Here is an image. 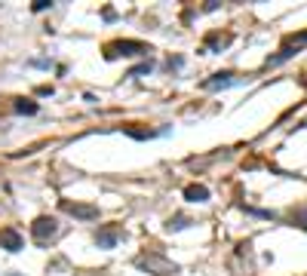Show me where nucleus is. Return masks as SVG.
<instances>
[{"instance_id":"18","label":"nucleus","mask_w":307,"mask_h":276,"mask_svg":"<svg viewBox=\"0 0 307 276\" xmlns=\"http://www.w3.org/2000/svg\"><path fill=\"white\" fill-rule=\"evenodd\" d=\"M6 276H19V273H6Z\"/></svg>"},{"instance_id":"6","label":"nucleus","mask_w":307,"mask_h":276,"mask_svg":"<svg viewBox=\"0 0 307 276\" xmlns=\"http://www.w3.org/2000/svg\"><path fill=\"white\" fill-rule=\"evenodd\" d=\"M22 233L15 230V227H0V249H6V252H22Z\"/></svg>"},{"instance_id":"14","label":"nucleus","mask_w":307,"mask_h":276,"mask_svg":"<svg viewBox=\"0 0 307 276\" xmlns=\"http://www.w3.org/2000/svg\"><path fill=\"white\" fill-rule=\"evenodd\" d=\"M240 209H243L246 215H255V218H267V221H274V218H277L274 212H264V209H252V206H240Z\"/></svg>"},{"instance_id":"8","label":"nucleus","mask_w":307,"mask_h":276,"mask_svg":"<svg viewBox=\"0 0 307 276\" xmlns=\"http://www.w3.org/2000/svg\"><path fill=\"white\" fill-rule=\"evenodd\" d=\"M185 199H191V202H206V199H209V187H206V184H188V187H185Z\"/></svg>"},{"instance_id":"17","label":"nucleus","mask_w":307,"mask_h":276,"mask_svg":"<svg viewBox=\"0 0 307 276\" xmlns=\"http://www.w3.org/2000/svg\"><path fill=\"white\" fill-rule=\"evenodd\" d=\"M52 3H49V0H37V3H34V12H43V9H49Z\"/></svg>"},{"instance_id":"2","label":"nucleus","mask_w":307,"mask_h":276,"mask_svg":"<svg viewBox=\"0 0 307 276\" xmlns=\"http://www.w3.org/2000/svg\"><path fill=\"white\" fill-rule=\"evenodd\" d=\"M148 52H151V46L141 43V40H114V43L104 46V59L114 62L120 55H148Z\"/></svg>"},{"instance_id":"12","label":"nucleus","mask_w":307,"mask_h":276,"mask_svg":"<svg viewBox=\"0 0 307 276\" xmlns=\"http://www.w3.org/2000/svg\"><path fill=\"white\" fill-rule=\"evenodd\" d=\"M15 114H37V104L28 101V98H19L15 101Z\"/></svg>"},{"instance_id":"5","label":"nucleus","mask_w":307,"mask_h":276,"mask_svg":"<svg viewBox=\"0 0 307 276\" xmlns=\"http://www.w3.org/2000/svg\"><path fill=\"white\" fill-rule=\"evenodd\" d=\"M120 236H123V230H120L117 224H104V227L96 230V246H99V249H117Z\"/></svg>"},{"instance_id":"4","label":"nucleus","mask_w":307,"mask_h":276,"mask_svg":"<svg viewBox=\"0 0 307 276\" xmlns=\"http://www.w3.org/2000/svg\"><path fill=\"white\" fill-rule=\"evenodd\" d=\"M62 212L74 215V218H80V221H96V218H99V209L89 206V202H71V199H62Z\"/></svg>"},{"instance_id":"15","label":"nucleus","mask_w":307,"mask_h":276,"mask_svg":"<svg viewBox=\"0 0 307 276\" xmlns=\"http://www.w3.org/2000/svg\"><path fill=\"white\" fill-rule=\"evenodd\" d=\"M292 221H298V224H301V227L307 230V209H298V212L292 215Z\"/></svg>"},{"instance_id":"3","label":"nucleus","mask_w":307,"mask_h":276,"mask_svg":"<svg viewBox=\"0 0 307 276\" xmlns=\"http://www.w3.org/2000/svg\"><path fill=\"white\" fill-rule=\"evenodd\" d=\"M56 233H59V221L52 218V215H40V218L31 224V236L37 239L40 246H46V243H49V239L56 236Z\"/></svg>"},{"instance_id":"1","label":"nucleus","mask_w":307,"mask_h":276,"mask_svg":"<svg viewBox=\"0 0 307 276\" xmlns=\"http://www.w3.org/2000/svg\"><path fill=\"white\" fill-rule=\"evenodd\" d=\"M135 267L144 270V273H154V276H175V273H182V267H178L175 261H169V258H163L160 252H141L135 258Z\"/></svg>"},{"instance_id":"11","label":"nucleus","mask_w":307,"mask_h":276,"mask_svg":"<svg viewBox=\"0 0 307 276\" xmlns=\"http://www.w3.org/2000/svg\"><path fill=\"white\" fill-rule=\"evenodd\" d=\"M283 46H289V49L307 46V31H301V34H292V37H286V43H283Z\"/></svg>"},{"instance_id":"16","label":"nucleus","mask_w":307,"mask_h":276,"mask_svg":"<svg viewBox=\"0 0 307 276\" xmlns=\"http://www.w3.org/2000/svg\"><path fill=\"white\" fill-rule=\"evenodd\" d=\"M182 65H185V59H182V55H175V59H169V62H166V68H169V71H175V68H182Z\"/></svg>"},{"instance_id":"10","label":"nucleus","mask_w":307,"mask_h":276,"mask_svg":"<svg viewBox=\"0 0 307 276\" xmlns=\"http://www.w3.org/2000/svg\"><path fill=\"white\" fill-rule=\"evenodd\" d=\"M227 43H230V34H224V37H221V34H212V37H206V49H215V46L221 49V46H227Z\"/></svg>"},{"instance_id":"7","label":"nucleus","mask_w":307,"mask_h":276,"mask_svg":"<svg viewBox=\"0 0 307 276\" xmlns=\"http://www.w3.org/2000/svg\"><path fill=\"white\" fill-rule=\"evenodd\" d=\"M233 83H237V77L230 71H221V74H212L209 80H203V89H227Z\"/></svg>"},{"instance_id":"13","label":"nucleus","mask_w":307,"mask_h":276,"mask_svg":"<svg viewBox=\"0 0 307 276\" xmlns=\"http://www.w3.org/2000/svg\"><path fill=\"white\" fill-rule=\"evenodd\" d=\"M151 71H154V65H151V62H141V65H135L129 74H126V77H144V74H151Z\"/></svg>"},{"instance_id":"9","label":"nucleus","mask_w":307,"mask_h":276,"mask_svg":"<svg viewBox=\"0 0 307 276\" xmlns=\"http://www.w3.org/2000/svg\"><path fill=\"white\" fill-rule=\"evenodd\" d=\"M188 224H191V218H188V215H172V218L166 221V230H169V233H175V230H185Z\"/></svg>"}]
</instances>
